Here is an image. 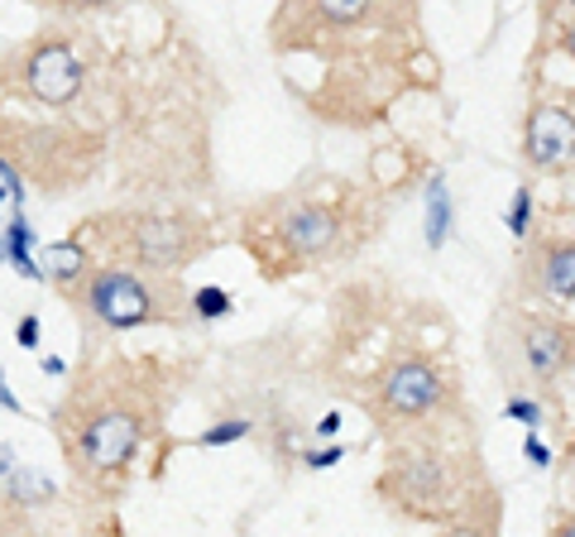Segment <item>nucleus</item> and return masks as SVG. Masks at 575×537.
I'll return each instance as SVG.
<instances>
[{
    "mask_svg": "<svg viewBox=\"0 0 575 537\" xmlns=\"http://www.w3.org/2000/svg\"><path fill=\"white\" fill-rule=\"evenodd\" d=\"M82 307L97 317L106 332H135L149 322H178L182 312V283L178 273H135V269H87Z\"/></svg>",
    "mask_w": 575,
    "mask_h": 537,
    "instance_id": "nucleus-1",
    "label": "nucleus"
},
{
    "mask_svg": "<svg viewBox=\"0 0 575 537\" xmlns=\"http://www.w3.org/2000/svg\"><path fill=\"white\" fill-rule=\"evenodd\" d=\"M139 413L125 409V403H91L72 417L68 427V441H72V456L82 461V470H101V476H111V470H125L129 456L139 451Z\"/></svg>",
    "mask_w": 575,
    "mask_h": 537,
    "instance_id": "nucleus-2",
    "label": "nucleus"
},
{
    "mask_svg": "<svg viewBox=\"0 0 575 537\" xmlns=\"http://www.w3.org/2000/svg\"><path fill=\"white\" fill-rule=\"evenodd\" d=\"M20 82L38 107H72L87 87V72L63 38H44V44H34L30 54H24Z\"/></svg>",
    "mask_w": 575,
    "mask_h": 537,
    "instance_id": "nucleus-3",
    "label": "nucleus"
},
{
    "mask_svg": "<svg viewBox=\"0 0 575 537\" xmlns=\"http://www.w3.org/2000/svg\"><path fill=\"white\" fill-rule=\"evenodd\" d=\"M125 250L135 255L144 269H182L202 250V235H198V226L173 221V216H135L129 221Z\"/></svg>",
    "mask_w": 575,
    "mask_h": 537,
    "instance_id": "nucleus-4",
    "label": "nucleus"
},
{
    "mask_svg": "<svg viewBox=\"0 0 575 537\" xmlns=\"http://www.w3.org/2000/svg\"><path fill=\"white\" fill-rule=\"evenodd\" d=\"M441 399H447V379L431 370L427 360H398L388 370L384 389H379V403H384L388 417H422Z\"/></svg>",
    "mask_w": 575,
    "mask_h": 537,
    "instance_id": "nucleus-5",
    "label": "nucleus"
},
{
    "mask_svg": "<svg viewBox=\"0 0 575 537\" xmlns=\"http://www.w3.org/2000/svg\"><path fill=\"white\" fill-rule=\"evenodd\" d=\"M336 235H341V221H336V212H326V206H293V212L279 216V226H273V245L288 255V259H322L336 250Z\"/></svg>",
    "mask_w": 575,
    "mask_h": 537,
    "instance_id": "nucleus-6",
    "label": "nucleus"
},
{
    "mask_svg": "<svg viewBox=\"0 0 575 537\" xmlns=\"http://www.w3.org/2000/svg\"><path fill=\"white\" fill-rule=\"evenodd\" d=\"M575 149V125H571V107H538L528 121V159L542 174H556V168L571 164Z\"/></svg>",
    "mask_w": 575,
    "mask_h": 537,
    "instance_id": "nucleus-7",
    "label": "nucleus"
},
{
    "mask_svg": "<svg viewBox=\"0 0 575 537\" xmlns=\"http://www.w3.org/2000/svg\"><path fill=\"white\" fill-rule=\"evenodd\" d=\"M522 350H528L532 374L552 384L556 374L571 370V336L556 322H528L522 326Z\"/></svg>",
    "mask_w": 575,
    "mask_h": 537,
    "instance_id": "nucleus-8",
    "label": "nucleus"
},
{
    "mask_svg": "<svg viewBox=\"0 0 575 537\" xmlns=\"http://www.w3.org/2000/svg\"><path fill=\"white\" fill-rule=\"evenodd\" d=\"M538 283H542V293L552 298V303L571 307V293H575V245L571 240H552V245H546Z\"/></svg>",
    "mask_w": 575,
    "mask_h": 537,
    "instance_id": "nucleus-9",
    "label": "nucleus"
},
{
    "mask_svg": "<svg viewBox=\"0 0 575 537\" xmlns=\"http://www.w3.org/2000/svg\"><path fill=\"white\" fill-rule=\"evenodd\" d=\"M451 240V198H447V178H431L427 182V245L441 250Z\"/></svg>",
    "mask_w": 575,
    "mask_h": 537,
    "instance_id": "nucleus-10",
    "label": "nucleus"
},
{
    "mask_svg": "<svg viewBox=\"0 0 575 537\" xmlns=\"http://www.w3.org/2000/svg\"><path fill=\"white\" fill-rule=\"evenodd\" d=\"M34 226L15 212V221H10V231H5V255H10V265H15L24 279H44V269L34 265Z\"/></svg>",
    "mask_w": 575,
    "mask_h": 537,
    "instance_id": "nucleus-11",
    "label": "nucleus"
},
{
    "mask_svg": "<svg viewBox=\"0 0 575 537\" xmlns=\"http://www.w3.org/2000/svg\"><path fill=\"white\" fill-rule=\"evenodd\" d=\"M10 494H15V500L20 504H48V500H54V494H58V484L54 480H48V476H38V470H30V466H10Z\"/></svg>",
    "mask_w": 575,
    "mask_h": 537,
    "instance_id": "nucleus-12",
    "label": "nucleus"
},
{
    "mask_svg": "<svg viewBox=\"0 0 575 537\" xmlns=\"http://www.w3.org/2000/svg\"><path fill=\"white\" fill-rule=\"evenodd\" d=\"M48 269H54L58 283L87 279V245L82 240H58L54 250H48Z\"/></svg>",
    "mask_w": 575,
    "mask_h": 537,
    "instance_id": "nucleus-13",
    "label": "nucleus"
},
{
    "mask_svg": "<svg viewBox=\"0 0 575 537\" xmlns=\"http://www.w3.org/2000/svg\"><path fill=\"white\" fill-rule=\"evenodd\" d=\"M374 10V0H317V20L336 24V30H350Z\"/></svg>",
    "mask_w": 575,
    "mask_h": 537,
    "instance_id": "nucleus-14",
    "label": "nucleus"
},
{
    "mask_svg": "<svg viewBox=\"0 0 575 537\" xmlns=\"http://www.w3.org/2000/svg\"><path fill=\"white\" fill-rule=\"evenodd\" d=\"M230 307H235V298L226 293V288H198V293H192V312L206 317V322L230 317Z\"/></svg>",
    "mask_w": 575,
    "mask_h": 537,
    "instance_id": "nucleus-15",
    "label": "nucleus"
},
{
    "mask_svg": "<svg viewBox=\"0 0 575 537\" xmlns=\"http://www.w3.org/2000/svg\"><path fill=\"white\" fill-rule=\"evenodd\" d=\"M240 437H250V417H226L212 432H202V447H226V441H240Z\"/></svg>",
    "mask_w": 575,
    "mask_h": 537,
    "instance_id": "nucleus-16",
    "label": "nucleus"
},
{
    "mask_svg": "<svg viewBox=\"0 0 575 537\" xmlns=\"http://www.w3.org/2000/svg\"><path fill=\"white\" fill-rule=\"evenodd\" d=\"M528 221H532V192L518 188V192H514V206H508V231H514V240H522V235H528Z\"/></svg>",
    "mask_w": 575,
    "mask_h": 537,
    "instance_id": "nucleus-17",
    "label": "nucleus"
},
{
    "mask_svg": "<svg viewBox=\"0 0 575 537\" xmlns=\"http://www.w3.org/2000/svg\"><path fill=\"white\" fill-rule=\"evenodd\" d=\"M514 423H522V427H542V409L532 399H508V409H504Z\"/></svg>",
    "mask_w": 575,
    "mask_h": 537,
    "instance_id": "nucleus-18",
    "label": "nucleus"
},
{
    "mask_svg": "<svg viewBox=\"0 0 575 537\" xmlns=\"http://www.w3.org/2000/svg\"><path fill=\"white\" fill-rule=\"evenodd\" d=\"M15 336H20V346H24V350H34V346H38V317H34V312H30V317H20Z\"/></svg>",
    "mask_w": 575,
    "mask_h": 537,
    "instance_id": "nucleus-19",
    "label": "nucleus"
},
{
    "mask_svg": "<svg viewBox=\"0 0 575 537\" xmlns=\"http://www.w3.org/2000/svg\"><path fill=\"white\" fill-rule=\"evenodd\" d=\"M341 456H346V447H326V451H312V456H307V466H312V470H326V466L341 461Z\"/></svg>",
    "mask_w": 575,
    "mask_h": 537,
    "instance_id": "nucleus-20",
    "label": "nucleus"
},
{
    "mask_svg": "<svg viewBox=\"0 0 575 537\" xmlns=\"http://www.w3.org/2000/svg\"><path fill=\"white\" fill-rule=\"evenodd\" d=\"M0 178H5V192H10V198H24V182H20V174H15V168H10V159H0Z\"/></svg>",
    "mask_w": 575,
    "mask_h": 537,
    "instance_id": "nucleus-21",
    "label": "nucleus"
},
{
    "mask_svg": "<svg viewBox=\"0 0 575 537\" xmlns=\"http://www.w3.org/2000/svg\"><path fill=\"white\" fill-rule=\"evenodd\" d=\"M0 409H5V413H15V417H24V403L5 389V370H0Z\"/></svg>",
    "mask_w": 575,
    "mask_h": 537,
    "instance_id": "nucleus-22",
    "label": "nucleus"
},
{
    "mask_svg": "<svg viewBox=\"0 0 575 537\" xmlns=\"http://www.w3.org/2000/svg\"><path fill=\"white\" fill-rule=\"evenodd\" d=\"M312 432H317V437H336V432H341V413H326V417H322V423L312 427Z\"/></svg>",
    "mask_w": 575,
    "mask_h": 537,
    "instance_id": "nucleus-23",
    "label": "nucleus"
},
{
    "mask_svg": "<svg viewBox=\"0 0 575 537\" xmlns=\"http://www.w3.org/2000/svg\"><path fill=\"white\" fill-rule=\"evenodd\" d=\"M528 456H532V461H538V466H546V461H552V451H546L538 437H528Z\"/></svg>",
    "mask_w": 575,
    "mask_h": 537,
    "instance_id": "nucleus-24",
    "label": "nucleus"
},
{
    "mask_svg": "<svg viewBox=\"0 0 575 537\" xmlns=\"http://www.w3.org/2000/svg\"><path fill=\"white\" fill-rule=\"evenodd\" d=\"M10 466H15V456H10V447H0V480L10 476Z\"/></svg>",
    "mask_w": 575,
    "mask_h": 537,
    "instance_id": "nucleus-25",
    "label": "nucleus"
},
{
    "mask_svg": "<svg viewBox=\"0 0 575 537\" xmlns=\"http://www.w3.org/2000/svg\"><path fill=\"white\" fill-rule=\"evenodd\" d=\"M72 5H106V0H72Z\"/></svg>",
    "mask_w": 575,
    "mask_h": 537,
    "instance_id": "nucleus-26",
    "label": "nucleus"
},
{
    "mask_svg": "<svg viewBox=\"0 0 575 537\" xmlns=\"http://www.w3.org/2000/svg\"><path fill=\"white\" fill-rule=\"evenodd\" d=\"M5 198H10V192H0V202H5Z\"/></svg>",
    "mask_w": 575,
    "mask_h": 537,
    "instance_id": "nucleus-27",
    "label": "nucleus"
},
{
    "mask_svg": "<svg viewBox=\"0 0 575 537\" xmlns=\"http://www.w3.org/2000/svg\"><path fill=\"white\" fill-rule=\"evenodd\" d=\"M561 5H571V0H561Z\"/></svg>",
    "mask_w": 575,
    "mask_h": 537,
    "instance_id": "nucleus-28",
    "label": "nucleus"
}]
</instances>
